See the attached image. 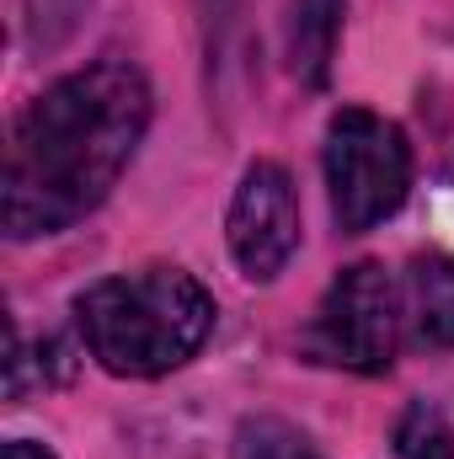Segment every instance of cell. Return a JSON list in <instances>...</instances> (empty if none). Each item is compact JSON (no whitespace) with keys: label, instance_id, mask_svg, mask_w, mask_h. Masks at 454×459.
I'll list each match as a JSON object with an SVG mask.
<instances>
[{"label":"cell","instance_id":"cell-6","mask_svg":"<svg viewBox=\"0 0 454 459\" xmlns=\"http://www.w3.org/2000/svg\"><path fill=\"white\" fill-rule=\"evenodd\" d=\"M401 310H406V332H412V342L450 352L454 347V256H444V251H423V256H412Z\"/></svg>","mask_w":454,"mask_h":459},{"label":"cell","instance_id":"cell-10","mask_svg":"<svg viewBox=\"0 0 454 459\" xmlns=\"http://www.w3.org/2000/svg\"><path fill=\"white\" fill-rule=\"evenodd\" d=\"M0 459H54V455H48L43 444H32V438H11V444H5V455H0Z\"/></svg>","mask_w":454,"mask_h":459},{"label":"cell","instance_id":"cell-1","mask_svg":"<svg viewBox=\"0 0 454 459\" xmlns=\"http://www.w3.org/2000/svg\"><path fill=\"white\" fill-rule=\"evenodd\" d=\"M150 128V81L128 59H97L54 81L5 144V235L32 240L86 220L128 171Z\"/></svg>","mask_w":454,"mask_h":459},{"label":"cell","instance_id":"cell-5","mask_svg":"<svg viewBox=\"0 0 454 459\" xmlns=\"http://www.w3.org/2000/svg\"><path fill=\"white\" fill-rule=\"evenodd\" d=\"M230 256L246 278L267 283L289 267V256L300 251V193L294 177L278 160H257L246 166L235 204H230Z\"/></svg>","mask_w":454,"mask_h":459},{"label":"cell","instance_id":"cell-7","mask_svg":"<svg viewBox=\"0 0 454 459\" xmlns=\"http://www.w3.org/2000/svg\"><path fill=\"white\" fill-rule=\"evenodd\" d=\"M337 32H342V0H294L289 54H294V70H300L310 86L327 81L332 48H337Z\"/></svg>","mask_w":454,"mask_h":459},{"label":"cell","instance_id":"cell-4","mask_svg":"<svg viewBox=\"0 0 454 459\" xmlns=\"http://www.w3.org/2000/svg\"><path fill=\"white\" fill-rule=\"evenodd\" d=\"M401 326H406V310H401L396 278L380 262H353L321 294L305 332V352L347 374H385L396 363Z\"/></svg>","mask_w":454,"mask_h":459},{"label":"cell","instance_id":"cell-8","mask_svg":"<svg viewBox=\"0 0 454 459\" xmlns=\"http://www.w3.org/2000/svg\"><path fill=\"white\" fill-rule=\"evenodd\" d=\"M396 455L401 459H454V428L450 417L428 401L406 406L396 422Z\"/></svg>","mask_w":454,"mask_h":459},{"label":"cell","instance_id":"cell-3","mask_svg":"<svg viewBox=\"0 0 454 459\" xmlns=\"http://www.w3.org/2000/svg\"><path fill=\"white\" fill-rule=\"evenodd\" d=\"M327 187L347 235L385 225L412 193V144L390 117L342 108L327 123Z\"/></svg>","mask_w":454,"mask_h":459},{"label":"cell","instance_id":"cell-2","mask_svg":"<svg viewBox=\"0 0 454 459\" xmlns=\"http://www.w3.org/2000/svg\"><path fill=\"white\" fill-rule=\"evenodd\" d=\"M75 326L108 374L155 379L209 342L214 294L182 267H139L92 283L75 299Z\"/></svg>","mask_w":454,"mask_h":459},{"label":"cell","instance_id":"cell-9","mask_svg":"<svg viewBox=\"0 0 454 459\" xmlns=\"http://www.w3.org/2000/svg\"><path fill=\"white\" fill-rule=\"evenodd\" d=\"M235 459H321L310 449V438L278 417H251L235 433Z\"/></svg>","mask_w":454,"mask_h":459}]
</instances>
